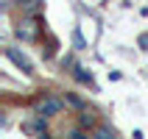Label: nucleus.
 <instances>
[{
	"instance_id": "2",
	"label": "nucleus",
	"mask_w": 148,
	"mask_h": 139,
	"mask_svg": "<svg viewBox=\"0 0 148 139\" xmlns=\"http://www.w3.org/2000/svg\"><path fill=\"white\" fill-rule=\"evenodd\" d=\"M62 108H64V100L56 98V95H45V98L36 100V114L42 117H56L62 114Z\"/></svg>"
},
{
	"instance_id": "9",
	"label": "nucleus",
	"mask_w": 148,
	"mask_h": 139,
	"mask_svg": "<svg viewBox=\"0 0 148 139\" xmlns=\"http://www.w3.org/2000/svg\"><path fill=\"white\" fill-rule=\"evenodd\" d=\"M73 45H75V50H84V47H87V42H84V36H81V28H75V31H73Z\"/></svg>"
},
{
	"instance_id": "7",
	"label": "nucleus",
	"mask_w": 148,
	"mask_h": 139,
	"mask_svg": "<svg viewBox=\"0 0 148 139\" xmlns=\"http://www.w3.org/2000/svg\"><path fill=\"white\" fill-rule=\"evenodd\" d=\"M73 75H75V81H81V83H87V86H92V75L87 73L84 67H78V64H75V67H73Z\"/></svg>"
},
{
	"instance_id": "11",
	"label": "nucleus",
	"mask_w": 148,
	"mask_h": 139,
	"mask_svg": "<svg viewBox=\"0 0 148 139\" xmlns=\"http://www.w3.org/2000/svg\"><path fill=\"white\" fill-rule=\"evenodd\" d=\"M137 45H140V50H148V33H140V39H137Z\"/></svg>"
},
{
	"instance_id": "1",
	"label": "nucleus",
	"mask_w": 148,
	"mask_h": 139,
	"mask_svg": "<svg viewBox=\"0 0 148 139\" xmlns=\"http://www.w3.org/2000/svg\"><path fill=\"white\" fill-rule=\"evenodd\" d=\"M39 31H42V25H39V20H36V14H28L25 20L17 22L14 36L23 39V42H36V39H39Z\"/></svg>"
},
{
	"instance_id": "6",
	"label": "nucleus",
	"mask_w": 148,
	"mask_h": 139,
	"mask_svg": "<svg viewBox=\"0 0 148 139\" xmlns=\"http://www.w3.org/2000/svg\"><path fill=\"white\" fill-rule=\"evenodd\" d=\"M17 6L23 8L25 14H39L42 11V0H17Z\"/></svg>"
},
{
	"instance_id": "3",
	"label": "nucleus",
	"mask_w": 148,
	"mask_h": 139,
	"mask_svg": "<svg viewBox=\"0 0 148 139\" xmlns=\"http://www.w3.org/2000/svg\"><path fill=\"white\" fill-rule=\"evenodd\" d=\"M6 58H11V61H14V64L20 67V70H23L25 75H31V73H34V64H31V58L25 56V53H20L17 47H6Z\"/></svg>"
},
{
	"instance_id": "10",
	"label": "nucleus",
	"mask_w": 148,
	"mask_h": 139,
	"mask_svg": "<svg viewBox=\"0 0 148 139\" xmlns=\"http://www.w3.org/2000/svg\"><path fill=\"white\" fill-rule=\"evenodd\" d=\"M67 103H70V106H75V108H84V100L75 98V95H67Z\"/></svg>"
},
{
	"instance_id": "5",
	"label": "nucleus",
	"mask_w": 148,
	"mask_h": 139,
	"mask_svg": "<svg viewBox=\"0 0 148 139\" xmlns=\"http://www.w3.org/2000/svg\"><path fill=\"white\" fill-rule=\"evenodd\" d=\"M78 125H81L84 131H87V128H95V125H98V117H95V111H92V108H81Z\"/></svg>"
},
{
	"instance_id": "8",
	"label": "nucleus",
	"mask_w": 148,
	"mask_h": 139,
	"mask_svg": "<svg viewBox=\"0 0 148 139\" xmlns=\"http://www.w3.org/2000/svg\"><path fill=\"white\" fill-rule=\"evenodd\" d=\"M115 136V131L109 128V125H101V128H95V139H112Z\"/></svg>"
},
{
	"instance_id": "4",
	"label": "nucleus",
	"mask_w": 148,
	"mask_h": 139,
	"mask_svg": "<svg viewBox=\"0 0 148 139\" xmlns=\"http://www.w3.org/2000/svg\"><path fill=\"white\" fill-rule=\"evenodd\" d=\"M28 134H34V136H45L48 134V117H42V114H36L34 120H28V123L23 125Z\"/></svg>"
}]
</instances>
